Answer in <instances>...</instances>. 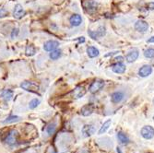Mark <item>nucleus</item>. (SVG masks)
Returning <instances> with one entry per match:
<instances>
[{
    "label": "nucleus",
    "mask_w": 154,
    "mask_h": 153,
    "mask_svg": "<svg viewBox=\"0 0 154 153\" xmlns=\"http://www.w3.org/2000/svg\"><path fill=\"white\" fill-rule=\"evenodd\" d=\"M21 88L24 90L31 91V92H37L40 90L39 85L32 81H28V80H25L21 84Z\"/></svg>",
    "instance_id": "2"
},
{
    "label": "nucleus",
    "mask_w": 154,
    "mask_h": 153,
    "mask_svg": "<svg viewBox=\"0 0 154 153\" xmlns=\"http://www.w3.org/2000/svg\"><path fill=\"white\" fill-rule=\"evenodd\" d=\"M103 87H104V81L101 79H97L91 84V86L89 87V90L91 93L94 94V93L99 92Z\"/></svg>",
    "instance_id": "3"
},
{
    "label": "nucleus",
    "mask_w": 154,
    "mask_h": 153,
    "mask_svg": "<svg viewBox=\"0 0 154 153\" xmlns=\"http://www.w3.org/2000/svg\"><path fill=\"white\" fill-rule=\"evenodd\" d=\"M8 15V12L5 8H0V18H5Z\"/></svg>",
    "instance_id": "30"
},
{
    "label": "nucleus",
    "mask_w": 154,
    "mask_h": 153,
    "mask_svg": "<svg viewBox=\"0 0 154 153\" xmlns=\"http://www.w3.org/2000/svg\"><path fill=\"white\" fill-rule=\"evenodd\" d=\"M40 103H41V101L39 99H32L30 102V103H29V107H30V109H35Z\"/></svg>",
    "instance_id": "26"
},
{
    "label": "nucleus",
    "mask_w": 154,
    "mask_h": 153,
    "mask_svg": "<svg viewBox=\"0 0 154 153\" xmlns=\"http://www.w3.org/2000/svg\"><path fill=\"white\" fill-rule=\"evenodd\" d=\"M61 55H62V51L60 49H57V48L53 50V51H51V53L49 54L50 58L52 60H57Z\"/></svg>",
    "instance_id": "23"
},
{
    "label": "nucleus",
    "mask_w": 154,
    "mask_h": 153,
    "mask_svg": "<svg viewBox=\"0 0 154 153\" xmlns=\"http://www.w3.org/2000/svg\"><path fill=\"white\" fill-rule=\"evenodd\" d=\"M148 43H154V36L150 37V39L148 40Z\"/></svg>",
    "instance_id": "34"
},
{
    "label": "nucleus",
    "mask_w": 154,
    "mask_h": 153,
    "mask_svg": "<svg viewBox=\"0 0 154 153\" xmlns=\"http://www.w3.org/2000/svg\"><path fill=\"white\" fill-rule=\"evenodd\" d=\"M86 94V90L83 86H78L73 90V97L75 99H80Z\"/></svg>",
    "instance_id": "13"
},
{
    "label": "nucleus",
    "mask_w": 154,
    "mask_h": 153,
    "mask_svg": "<svg viewBox=\"0 0 154 153\" xmlns=\"http://www.w3.org/2000/svg\"><path fill=\"white\" fill-rule=\"evenodd\" d=\"M134 28H135V30H136L138 32L145 33L149 30V24L145 21L139 20L138 21H136V23H135Z\"/></svg>",
    "instance_id": "6"
},
{
    "label": "nucleus",
    "mask_w": 154,
    "mask_h": 153,
    "mask_svg": "<svg viewBox=\"0 0 154 153\" xmlns=\"http://www.w3.org/2000/svg\"><path fill=\"white\" fill-rule=\"evenodd\" d=\"M21 117L20 116H17V115H10L8 116L7 118H6L2 123L5 124V125H7V124H13V123H17L18 121H21Z\"/></svg>",
    "instance_id": "22"
},
{
    "label": "nucleus",
    "mask_w": 154,
    "mask_h": 153,
    "mask_svg": "<svg viewBox=\"0 0 154 153\" xmlns=\"http://www.w3.org/2000/svg\"><path fill=\"white\" fill-rule=\"evenodd\" d=\"M116 151H117V153H122V150H121V149L120 148H116Z\"/></svg>",
    "instance_id": "37"
},
{
    "label": "nucleus",
    "mask_w": 154,
    "mask_h": 153,
    "mask_svg": "<svg viewBox=\"0 0 154 153\" xmlns=\"http://www.w3.org/2000/svg\"><path fill=\"white\" fill-rule=\"evenodd\" d=\"M125 98V94L122 91H115L111 95V101L113 103H120Z\"/></svg>",
    "instance_id": "12"
},
{
    "label": "nucleus",
    "mask_w": 154,
    "mask_h": 153,
    "mask_svg": "<svg viewBox=\"0 0 154 153\" xmlns=\"http://www.w3.org/2000/svg\"><path fill=\"white\" fill-rule=\"evenodd\" d=\"M115 60H116L117 62H123L124 61V57L123 56H117L116 58H115Z\"/></svg>",
    "instance_id": "32"
},
{
    "label": "nucleus",
    "mask_w": 154,
    "mask_h": 153,
    "mask_svg": "<svg viewBox=\"0 0 154 153\" xmlns=\"http://www.w3.org/2000/svg\"><path fill=\"white\" fill-rule=\"evenodd\" d=\"M93 110H94V107H93L92 104H91V103L90 104H86L81 108L80 113L82 114L83 116H89L93 113Z\"/></svg>",
    "instance_id": "16"
},
{
    "label": "nucleus",
    "mask_w": 154,
    "mask_h": 153,
    "mask_svg": "<svg viewBox=\"0 0 154 153\" xmlns=\"http://www.w3.org/2000/svg\"><path fill=\"white\" fill-rule=\"evenodd\" d=\"M69 22L72 26L78 27L82 23V18L80 14H73L69 18Z\"/></svg>",
    "instance_id": "15"
},
{
    "label": "nucleus",
    "mask_w": 154,
    "mask_h": 153,
    "mask_svg": "<svg viewBox=\"0 0 154 153\" xmlns=\"http://www.w3.org/2000/svg\"><path fill=\"white\" fill-rule=\"evenodd\" d=\"M59 46V43L57 41H54V40H49L44 43L43 44V49L46 52H51L55 49H56L57 47Z\"/></svg>",
    "instance_id": "11"
},
{
    "label": "nucleus",
    "mask_w": 154,
    "mask_h": 153,
    "mask_svg": "<svg viewBox=\"0 0 154 153\" xmlns=\"http://www.w3.org/2000/svg\"><path fill=\"white\" fill-rule=\"evenodd\" d=\"M88 34L90 35V37H91V38H92L93 40H98V39H99V37H98L97 33H96V32L89 31V32H88Z\"/></svg>",
    "instance_id": "28"
},
{
    "label": "nucleus",
    "mask_w": 154,
    "mask_h": 153,
    "mask_svg": "<svg viewBox=\"0 0 154 153\" xmlns=\"http://www.w3.org/2000/svg\"><path fill=\"white\" fill-rule=\"evenodd\" d=\"M117 138H118V140L120 141L121 144H123V145H127V144H128L129 141H130L129 138H128V137H127L125 133H123V132H118V133H117Z\"/></svg>",
    "instance_id": "18"
},
{
    "label": "nucleus",
    "mask_w": 154,
    "mask_h": 153,
    "mask_svg": "<svg viewBox=\"0 0 154 153\" xmlns=\"http://www.w3.org/2000/svg\"><path fill=\"white\" fill-rule=\"evenodd\" d=\"M82 7L88 13L92 14L97 10L98 4L96 1H94V0H83Z\"/></svg>",
    "instance_id": "1"
},
{
    "label": "nucleus",
    "mask_w": 154,
    "mask_h": 153,
    "mask_svg": "<svg viewBox=\"0 0 154 153\" xmlns=\"http://www.w3.org/2000/svg\"><path fill=\"white\" fill-rule=\"evenodd\" d=\"M96 33H97L99 38L103 37L105 34H106V29H105V27H103V26H100L97 29V31H96Z\"/></svg>",
    "instance_id": "27"
},
{
    "label": "nucleus",
    "mask_w": 154,
    "mask_h": 153,
    "mask_svg": "<svg viewBox=\"0 0 154 153\" xmlns=\"http://www.w3.org/2000/svg\"><path fill=\"white\" fill-rule=\"evenodd\" d=\"M153 104H154V99H153Z\"/></svg>",
    "instance_id": "39"
},
{
    "label": "nucleus",
    "mask_w": 154,
    "mask_h": 153,
    "mask_svg": "<svg viewBox=\"0 0 154 153\" xmlns=\"http://www.w3.org/2000/svg\"><path fill=\"white\" fill-rule=\"evenodd\" d=\"M111 124H112V120L111 119H108V120H106L104 123H103V125L101 127V128H100V130H99V135H102V134H104L105 132H106L108 129H109V127H111Z\"/></svg>",
    "instance_id": "20"
},
{
    "label": "nucleus",
    "mask_w": 154,
    "mask_h": 153,
    "mask_svg": "<svg viewBox=\"0 0 154 153\" xmlns=\"http://www.w3.org/2000/svg\"><path fill=\"white\" fill-rule=\"evenodd\" d=\"M25 54L27 56H32L36 54V47L33 44H28L25 49Z\"/></svg>",
    "instance_id": "21"
},
{
    "label": "nucleus",
    "mask_w": 154,
    "mask_h": 153,
    "mask_svg": "<svg viewBox=\"0 0 154 153\" xmlns=\"http://www.w3.org/2000/svg\"><path fill=\"white\" fill-rule=\"evenodd\" d=\"M18 33H20V30H18V28H14L13 30H12V32H11V38H16V37H18Z\"/></svg>",
    "instance_id": "29"
},
{
    "label": "nucleus",
    "mask_w": 154,
    "mask_h": 153,
    "mask_svg": "<svg viewBox=\"0 0 154 153\" xmlns=\"http://www.w3.org/2000/svg\"><path fill=\"white\" fill-rule=\"evenodd\" d=\"M112 70L115 74H123L126 72V65H125L122 62H117L112 66Z\"/></svg>",
    "instance_id": "14"
},
{
    "label": "nucleus",
    "mask_w": 154,
    "mask_h": 153,
    "mask_svg": "<svg viewBox=\"0 0 154 153\" xmlns=\"http://www.w3.org/2000/svg\"><path fill=\"white\" fill-rule=\"evenodd\" d=\"M1 97L6 101V102H8L10 101L13 97V91L11 90H4L2 92H1Z\"/></svg>",
    "instance_id": "19"
},
{
    "label": "nucleus",
    "mask_w": 154,
    "mask_h": 153,
    "mask_svg": "<svg viewBox=\"0 0 154 153\" xmlns=\"http://www.w3.org/2000/svg\"><path fill=\"white\" fill-rule=\"evenodd\" d=\"M139 55V52L137 48H133L131 49L126 55V60L127 63H133L135 62L137 59H138V57Z\"/></svg>",
    "instance_id": "8"
},
{
    "label": "nucleus",
    "mask_w": 154,
    "mask_h": 153,
    "mask_svg": "<svg viewBox=\"0 0 154 153\" xmlns=\"http://www.w3.org/2000/svg\"><path fill=\"white\" fill-rule=\"evenodd\" d=\"M87 54H88L89 57H91V58H94V57H97L100 54V52L96 47L89 46L87 48Z\"/></svg>",
    "instance_id": "17"
},
{
    "label": "nucleus",
    "mask_w": 154,
    "mask_h": 153,
    "mask_svg": "<svg viewBox=\"0 0 154 153\" xmlns=\"http://www.w3.org/2000/svg\"><path fill=\"white\" fill-rule=\"evenodd\" d=\"M18 131L12 130V131L9 132V134L7 136V138L5 139V142L7 143V145L12 146V145H15L16 143L18 142Z\"/></svg>",
    "instance_id": "4"
},
{
    "label": "nucleus",
    "mask_w": 154,
    "mask_h": 153,
    "mask_svg": "<svg viewBox=\"0 0 154 153\" xmlns=\"http://www.w3.org/2000/svg\"><path fill=\"white\" fill-rule=\"evenodd\" d=\"M55 130H56V124L55 123H51L48 125V127H46V131L48 133V135L49 136H52L53 134L55 133Z\"/></svg>",
    "instance_id": "24"
},
{
    "label": "nucleus",
    "mask_w": 154,
    "mask_h": 153,
    "mask_svg": "<svg viewBox=\"0 0 154 153\" xmlns=\"http://www.w3.org/2000/svg\"><path fill=\"white\" fill-rule=\"evenodd\" d=\"M81 133L84 138H89L95 133V127L93 125H85L81 129Z\"/></svg>",
    "instance_id": "10"
},
{
    "label": "nucleus",
    "mask_w": 154,
    "mask_h": 153,
    "mask_svg": "<svg viewBox=\"0 0 154 153\" xmlns=\"http://www.w3.org/2000/svg\"><path fill=\"white\" fill-rule=\"evenodd\" d=\"M79 41H80V43H84V42H85V39H84V37H80V39H79Z\"/></svg>",
    "instance_id": "36"
},
{
    "label": "nucleus",
    "mask_w": 154,
    "mask_h": 153,
    "mask_svg": "<svg viewBox=\"0 0 154 153\" xmlns=\"http://www.w3.org/2000/svg\"><path fill=\"white\" fill-rule=\"evenodd\" d=\"M117 53H119V52H112V53H110V54H107L105 56H111V55H113V54H117Z\"/></svg>",
    "instance_id": "35"
},
{
    "label": "nucleus",
    "mask_w": 154,
    "mask_h": 153,
    "mask_svg": "<svg viewBox=\"0 0 154 153\" xmlns=\"http://www.w3.org/2000/svg\"><path fill=\"white\" fill-rule=\"evenodd\" d=\"M44 153H56V151H55V148L53 146H49V147H47Z\"/></svg>",
    "instance_id": "31"
},
{
    "label": "nucleus",
    "mask_w": 154,
    "mask_h": 153,
    "mask_svg": "<svg viewBox=\"0 0 154 153\" xmlns=\"http://www.w3.org/2000/svg\"><path fill=\"white\" fill-rule=\"evenodd\" d=\"M148 7L150 9H154V2H150L148 4Z\"/></svg>",
    "instance_id": "33"
},
{
    "label": "nucleus",
    "mask_w": 154,
    "mask_h": 153,
    "mask_svg": "<svg viewBox=\"0 0 154 153\" xmlns=\"http://www.w3.org/2000/svg\"><path fill=\"white\" fill-rule=\"evenodd\" d=\"M152 119H153V121H154V115H153V117H152Z\"/></svg>",
    "instance_id": "38"
},
{
    "label": "nucleus",
    "mask_w": 154,
    "mask_h": 153,
    "mask_svg": "<svg viewBox=\"0 0 154 153\" xmlns=\"http://www.w3.org/2000/svg\"><path fill=\"white\" fill-rule=\"evenodd\" d=\"M152 73V68L150 65H144L139 69V76L141 78H147Z\"/></svg>",
    "instance_id": "9"
},
{
    "label": "nucleus",
    "mask_w": 154,
    "mask_h": 153,
    "mask_svg": "<svg viewBox=\"0 0 154 153\" xmlns=\"http://www.w3.org/2000/svg\"><path fill=\"white\" fill-rule=\"evenodd\" d=\"M144 56L146 58H154V48H148L144 51Z\"/></svg>",
    "instance_id": "25"
},
{
    "label": "nucleus",
    "mask_w": 154,
    "mask_h": 153,
    "mask_svg": "<svg viewBox=\"0 0 154 153\" xmlns=\"http://www.w3.org/2000/svg\"><path fill=\"white\" fill-rule=\"evenodd\" d=\"M140 134L145 139H151L154 138V128L150 126H145L142 127Z\"/></svg>",
    "instance_id": "5"
},
{
    "label": "nucleus",
    "mask_w": 154,
    "mask_h": 153,
    "mask_svg": "<svg viewBox=\"0 0 154 153\" xmlns=\"http://www.w3.org/2000/svg\"><path fill=\"white\" fill-rule=\"evenodd\" d=\"M26 14V11L25 9L23 8V7L21 5V4H17L15 7H14V9H13V17L17 20H21L22 18Z\"/></svg>",
    "instance_id": "7"
}]
</instances>
